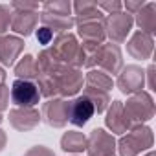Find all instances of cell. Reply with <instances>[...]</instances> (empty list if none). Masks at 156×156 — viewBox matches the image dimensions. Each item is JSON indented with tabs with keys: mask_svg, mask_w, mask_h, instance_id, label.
Here are the masks:
<instances>
[{
	"mask_svg": "<svg viewBox=\"0 0 156 156\" xmlns=\"http://www.w3.org/2000/svg\"><path fill=\"white\" fill-rule=\"evenodd\" d=\"M39 22V11H19L13 9L11 15V30L22 37H30Z\"/></svg>",
	"mask_w": 156,
	"mask_h": 156,
	"instance_id": "cell-17",
	"label": "cell"
},
{
	"mask_svg": "<svg viewBox=\"0 0 156 156\" xmlns=\"http://www.w3.org/2000/svg\"><path fill=\"white\" fill-rule=\"evenodd\" d=\"M2 119H4V118H2V114H0V123H2Z\"/></svg>",
	"mask_w": 156,
	"mask_h": 156,
	"instance_id": "cell-38",
	"label": "cell"
},
{
	"mask_svg": "<svg viewBox=\"0 0 156 156\" xmlns=\"http://www.w3.org/2000/svg\"><path fill=\"white\" fill-rule=\"evenodd\" d=\"M83 96L92 103V107H94V110H96L98 114L105 112V110L108 108V105H110V96H108V92H103V90L87 87L85 92H83Z\"/></svg>",
	"mask_w": 156,
	"mask_h": 156,
	"instance_id": "cell-25",
	"label": "cell"
},
{
	"mask_svg": "<svg viewBox=\"0 0 156 156\" xmlns=\"http://www.w3.org/2000/svg\"><path fill=\"white\" fill-rule=\"evenodd\" d=\"M154 143L152 129L147 125H132L116 143L119 156H138L141 151H149Z\"/></svg>",
	"mask_w": 156,
	"mask_h": 156,
	"instance_id": "cell-2",
	"label": "cell"
},
{
	"mask_svg": "<svg viewBox=\"0 0 156 156\" xmlns=\"http://www.w3.org/2000/svg\"><path fill=\"white\" fill-rule=\"evenodd\" d=\"M136 24L140 26V31L147 33V35H152L156 31V4L154 2H149L145 4L138 13H136Z\"/></svg>",
	"mask_w": 156,
	"mask_h": 156,
	"instance_id": "cell-20",
	"label": "cell"
},
{
	"mask_svg": "<svg viewBox=\"0 0 156 156\" xmlns=\"http://www.w3.org/2000/svg\"><path fill=\"white\" fill-rule=\"evenodd\" d=\"M11 101L17 105V108H35V105L41 99V92L37 88L35 83L31 81H24V79H17L11 85Z\"/></svg>",
	"mask_w": 156,
	"mask_h": 156,
	"instance_id": "cell-8",
	"label": "cell"
},
{
	"mask_svg": "<svg viewBox=\"0 0 156 156\" xmlns=\"http://www.w3.org/2000/svg\"><path fill=\"white\" fill-rule=\"evenodd\" d=\"M134 26V17L129 15L127 11H119L114 15L105 17L103 20V28H105V35L110 39V42L119 44L127 41V35L130 33Z\"/></svg>",
	"mask_w": 156,
	"mask_h": 156,
	"instance_id": "cell-6",
	"label": "cell"
},
{
	"mask_svg": "<svg viewBox=\"0 0 156 156\" xmlns=\"http://www.w3.org/2000/svg\"><path fill=\"white\" fill-rule=\"evenodd\" d=\"M66 108H68V101H66V99H62V98L48 99V101L42 105L41 119H42L46 125L53 127V129H62V127L68 123Z\"/></svg>",
	"mask_w": 156,
	"mask_h": 156,
	"instance_id": "cell-11",
	"label": "cell"
},
{
	"mask_svg": "<svg viewBox=\"0 0 156 156\" xmlns=\"http://www.w3.org/2000/svg\"><path fill=\"white\" fill-rule=\"evenodd\" d=\"M77 35L81 37L83 44L81 48L85 50L87 57L92 55L107 39L105 35V28H103V20L101 22H87V24H77Z\"/></svg>",
	"mask_w": 156,
	"mask_h": 156,
	"instance_id": "cell-10",
	"label": "cell"
},
{
	"mask_svg": "<svg viewBox=\"0 0 156 156\" xmlns=\"http://www.w3.org/2000/svg\"><path fill=\"white\" fill-rule=\"evenodd\" d=\"M11 9H19V11H39V4L37 2H22V0H15V2H11Z\"/></svg>",
	"mask_w": 156,
	"mask_h": 156,
	"instance_id": "cell-30",
	"label": "cell"
},
{
	"mask_svg": "<svg viewBox=\"0 0 156 156\" xmlns=\"http://www.w3.org/2000/svg\"><path fill=\"white\" fill-rule=\"evenodd\" d=\"M123 110L130 125H143L154 118V101L149 92H138L123 103Z\"/></svg>",
	"mask_w": 156,
	"mask_h": 156,
	"instance_id": "cell-4",
	"label": "cell"
},
{
	"mask_svg": "<svg viewBox=\"0 0 156 156\" xmlns=\"http://www.w3.org/2000/svg\"><path fill=\"white\" fill-rule=\"evenodd\" d=\"M53 79H55V85H57V94L61 98H72L83 88V73H81V70L66 66V64H62L53 73Z\"/></svg>",
	"mask_w": 156,
	"mask_h": 156,
	"instance_id": "cell-5",
	"label": "cell"
},
{
	"mask_svg": "<svg viewBox=\"0 0 156 156\" xmlns=\"http://www.w3.org/2000/svg\"><path fill=\"white\" fill-rule=\"evenodd\" d=\"M94 66H99L101 72L105 73H119L123 68V57H121V50L118 44L114 42H103L92 55L87 57L85 68L92 70Z\"/></svg>",
	"mask_w": 156,
	"mask_h": 156,
	"instance_id": "cell-3",
	"label": "cell"
},
{
	"mask_svg": "<svg viewBox=\"0 0 156 156\" xmlns=\"http://www.w3.org/2000/svg\"><path fill=\"white\" fill-rule=\"evenodd\" d=\"M11 8L6 4H0V33H6L11 26Z\"/></svg>",
	"mask_w": 156,
	"mask_h": 156,
	"instance_id": "cell-27",
	"label": "cell"
},
{
	"mask_svg": "<svg viewBox=\"0 0 156 156\" xmlns=\"http://www.w3.org/2000/svg\"><path fill=\"white\" fill-rule=\"evenodd\" d=\"M51 51L55 53V57L66 64V66H72V68H77L79 70L81 66H85L87 62V53L85 50L81 48L79 41L73 33H61L55 37L53 44H51Z\"/></svg>",
	"mask_w": 156,
	"mask_h": 156,
	"instance_id": "cell-1",
	"label": "cell"
},
{
	"mask_svg": "<svg viewBox=\"0 0 156 156\" xmlns=\"http://www.w3.org/2000/svg\"><path fill=\"white\" fill-rule=\"evenodd\" d=\"M61 149L64 152H83L87 149V136L79 130H68L61 138Z\"/></svg>",
	"mask_w": 156,
	"mask_h": 156,
	"instance_id": "cell-21",
	"label": "cell"
},
{
	"mask_svg": "<svg viewBox=\"0 0 156 156\" xmlns=\"http://www.w3.org/2000/svg\"><path fill=\"white\" fill-rule=\"evenodd\" d=\"M41 121V112L37 108H13L9 110V123L13 129L20 132H28L35 129Z\"/></svg>",
	"mask_w": 156,
	"mask_h": 156,
	"instance_id": "cell-15",
	"label": "cell"
},
{
	"mask_svg": "<svg viewBox=\"0 0 156 156\" xmlns=\"http://www.w3.org/2000/svg\"><path fill=\"white\" fill-rule=\"evenodd\" d=\"M15 75L19 77V79H24V81L37 79L39 77V66H37L35 57L33 55H24L15 64Z\"/></svg>",
	"mask_w": 156,
	"mask_h": 156,
	"instance_id": "cell-23",
	"label": "cell"
},
{
	"mask_svg": "<svg viewBox=\"0 0 156 156\" xmlns=\"http://www.w3.org/2000/svg\"><path fill=\"white\" fill-rule=\"evenodd\" d=\"M37 61V66H39V75L42 73V75H53L61 66H62V62L55 57V53L51 51V48H46V50H42L41 53H39V59H35Z\"/></svg>",
	"mask_w": 156,
	"mask_h": 156,
	"instance_id": "cell-22",
	"label": "cell"
},
{
	"mask_svg": "<svg viewBox=\"0 0 156 156\" xmlns=\"http://www.w3.org/2000/svg\"><path fill=\"white\" fill-rule=\"evenodd\" d=\"M96 114L92 103L85 98V96H79L72 101H68V108H66V118L72 125L75 127H83L88 123V119Z\"/></svg>",
	"mask_w": 156,
	"mask_h": 156,
	"instance_id": "cell-12",
	"label": "cell"
},
{
	"mask_svg": "<svg viewBox=\"0 0 156 156\" xmlns=\"http://www.w3.org/2000/svg\"><path fill=\"white\" fill-rule=\"evenodd\" d=\"M105 125L110 129L112 136L114 134H125L132 125L125 116L123 110V103L121 101H110L108 108H107V116H105Z\"/></svg>",
	"mask_w": 156,
	"mask_h": 156,
	"instance_id": "cell-13",
	"label": "cell"
},
{
	"mask_svg": "<svg viewBox=\"0 0 156 156\" xmlns=\"http://www.w3.org/2000/svg\"><path fill=\"white\" fill-rule=\"evenodd\" d=\"M9 105V87L0 85V114H2Z\"/></svg>",
	"mask_w": 156,
	"mask_h": 156,
	"instance_id": "cell-32",
	"label": "cell"
},
{
	"mask_svg": "<svg viewBox=\"0 0 156 156\" xmlns=\"http://www.w3.org/2000/svg\"><path fill=\"white\" fill-rule=\"evenodd\" d=\"M87 154L88 156H114L116 140L105 129H94L87 138Z\"/></svg>",
	"mask_w": 156,
	"mask_h": 156,
	"instance_id": "cell-9",
	"label": "cell"
},
{
	"mask_svg": "<svg viewBox=\"0 0 156 156\" xmlns=\"http://www.w3.org/2000/svg\"><path fill=\"white\" fill-rule=\"evenodd\" d=\"M96 6L101 9V11H107L108 15H114V13H119L123 4L118 2V0H112V2H96Z\"/></svg>",
	"mask_w": 156,
	"mask_h": 156,
	"instance_id": "cell-28",
	"label": "cell"
},
{
	"mask_svg": "<svg viewBox=\"0 0 156 156\" xmlns=\"http://www.w3.org/2000/svg\"><path fill=\"white\" fill-rule=\"evenodd\" d=\"M22 50H24V39L17 35L2 37V41H0V62L4 66H15Z\"/></svg>",
	"mask_w": 156,
	"mask_h": 156,
	"instance_id": "cell-16",
	"label": "cell"
},
{
	"mask_svg": "<svg viewBox=\"0 0 156 156\" xmlns=\"http://www.w3.org/2000/svg\"><path fill=\"white\" fill-rule=\"evenodd\" d=\"M145 156H156V154H154V152H152V151H149V152H147V154H145Z\"/></svg>",
	"mask_w": 156,
	"mask_h": 156,
	"instance_id": "cell-37",
	"label": "cell"
},
{
	"mask_svg": "<svg viewBox=\"0 0 156 156\" xmlns=\"http://www.w3.org/2000/svg\"><path fill=\"white\" fill-rule=\"evenodd\" d=\"M85 81H87V87H92V88H98V90H103V92H108L112 88V77L101 70H88L87 75H85Z\"/></svg>",
	"mask_w": 156,
	"mask_h": 156,
	"instance_id": "cell-24",
	"label": "cell"
},
{
	"mask_svg": "<svg viewBox=\"0 0 156 156\" xmlns=\"http://www.w3.org/2000/svg\"><path fill=\"white\" fill-rule=\"evenodd\" d=\"M4 81H6V72H4L2 66H0V85H4Z\"/></svg>",
	"mask_w": 156,
	"mask_h": 156,
	"instance_id": "cell-36",
	"label": "cell"
},
{
	"mask_svg": "<svg viewBox=\"0 0 156 156\" xmlns=\"http://www.w3.org/2000/svg\"><path fill=\"white\" fill-rule=\"evenodd\" d=\"M123 6H125V9H127L129 15H136V13L145 6V2H143V0H127Z\"/></svg>",
	"mask_w": 156,
	"mask_h": 156,
	"instance_id": "cell-33",
	"label": "cell"
},
{
	"mask_svg": "<svg viewBox=\"0 0 156 156\" xmlns=\"http://www.w3.org/2000/svg\"><path fill=\"white\" fill-rule=\"evenodd\" d=\"M152 50H154V39H152V35H147L143 31H136L127 42V51L138 61L151 59Z\"/></svg>",
	"mask_w": 156,
	"mask_h": 156,
	"instance_id": "cell-14",
	"label": "cell"
},
{
	"mask_svg": "<svg viewBox=\"0 0 156 156\" xmlns=\"http://www.w3.org/2000/svg\"><path fill=\"white\" fill-rule=\"evenodd\" d=\"M72 9L75 11V22L77 24H87V22H101L105 20L103 11L96 6V2L88 0H79V2L72 4Z\"/></svg>",
	"mask_w": 156,
	"mask_h": 156,
	"instance_id": "cell-18",
	"label": "cell"
},
{
	"mask_svg": "<svg viewBox=\"0 0 156 156\" xmlns=\"http://www.w3.org/2000/svg\"><path fill=\"white\" fill-rule=\"evenodd\" d=\"M6 143H8V136H6V132L0 129V152L4 151V147H6Z\"/></svg>",
	"mask_w": 156,
	"mask_h": 156,
	"instance_id": "cell-35",
	"label": "cell"
},
{
	"mask_svg": "<svg viewBox=\"0 0 156 156\" xmlns=\"http://www.w3.org/2000/svg\"><path fill=\"white\" fill-rule=\"evenodd\" d=\"M39 19L42 22V26L50 28L53 33H59V35L68 33L75 24L73 17H61V15H51V13H46V11L39 13Z\"/></svg>",
	"mask_w": 156,
	"mask_h": 156,
	"instance_id": "cell-19",
	"label": "cell"
},
{
	"mask_svg": "<svg viewBox=\"0 0 156 156\" xmlns=\"http://www.w3.org/2000/svg\"><path fill=\"white\" fill-rule=\"evenodd\" d=\"M24 156H55V152H53L51 149L44 147V145H35V147H31L30 151H26Z\"/></svg>",
	"mask_w": 156,
	"mask_h": 156,
	"instance_id": "cell-31",
	"label": "cell"
},
{
	"mask_svg": "<svg viewBox=\"0 0 156 156\" xmlns=\"http://www.w3.org/2000/svg\"><path fill=\"white\" fill-rule=\"evenodd\" d=\"M145 75L149 77V90H156V66L154 64H151L149 68H147V72H145Z\"/></svg>",
	"mask_w": 156,
	"mask_h": 156,
	"instance_id": "cell-34",
	"label": "cell"
},
{
	"mask_svg": "<svg viewBox=\"0 0 156 156\" xmlns=\"http://www.w3.org/2000/svg\"><path fill=\"white\" fill-rule=\"evenodd\" d=\"M42 11L61 17H72V4L68 0H48L42 4Z\"/></svg>",
	"mask_w": 156,
	"mask_h": 156,
	"instance_id": "cell-26",
	"label": "cell"
},
{
	"mask_svg": "<svg viewBox=\"0 0 156 156\" xmlns=\"http://www.w3.org/2000/svg\"><path fill=\"white\" fill-rule=\"evenodd\" d=\"M118 88L123 94L134 96L138 92H143V85H145V70L138 64H129L125 68H121V72L118 73V81H116Z\"/></svg>",
	"mask_w": 156,
	"mask_h": 156,
	"instance_id": "cell-7",
	"label": "cell"
},
{
	"mask_svg": "<svg viewBox=\"0 0 156 156\" xmlns=\"http://www.w3.org/2000/svg\"><path fill=\"white\" fill-rule=\"evenodd\" d=\"M0 41H2V37H0Z\"/></svg>",
	"mask_w": 156,
	"mask_h": 156,
	"instance_id": "cell-39",
	"label": "cell"
},
{
	"mask_svg": "<svg viewBox=\"0 0 156 156\" xmlns=\"http://www.w3.org/2000/svg\"><path fill=\"white\" fill-rule=\"evenodd\" d=\"M37 41H39V44H44V46L53 42V31L50 28H46V26L39 28L37 30Z\"/></svg>",
	"mask_w": 156,
	"mask_h": 156,
	"instance_id": "cell-29",
	"label": "cell"
}]
</instances>
